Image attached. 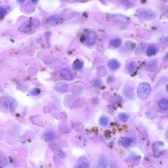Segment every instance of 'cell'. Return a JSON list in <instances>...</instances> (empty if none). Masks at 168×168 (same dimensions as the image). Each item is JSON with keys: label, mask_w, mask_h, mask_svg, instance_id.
<instances>
[{"label": "cell", "mask_w": 168, "mask_h": 168, "mask_svg": "<svg viewBox=\"0 0 168 168\" xmlns=\"http://www.w3.org/2000/svg\"><path fill=\"white\" fill-rule=\"evenodd\" d=\"M151 91V86L147 82H141L138 86L137 91V94L139 97L142 100H146Z\"/></svg>", "instance_id": "obj_1"}, {"label": "cell", "mask_w": 168, "mask_h": 168, "mask_svg": "<svg viewBox=\"0 0 168 168\" xmlns=\"http://www.w3.org/2000/svg\"><path fill=\"white\" fill-rule=\"evenodd\" d=\"M40 22L37 19H32L24 24L19 29V31L21 33H28L31 32L40 25Z\"/></svg>", "instance_id": "obj_2"}, {"label": "cell", "mask_w": 168, "mask_h": 168, "mask_svg": "<svg viewBox=\"0 0 168 168\" xmlns=\"http://www.w3.org/2000/svg\"><path fill=\"white\" fill-rule=\"evenodd\" d=\"M136 15L139 19L145 20H153L156 16L155 12L146 8H141L138 10Z\"/></svg>", "instance_id": "obj_3"}, {"label": "cell", "mask_w": 168, "mask_h": 168, "mask_svg": "<svg viewBox=\"0 0 168 168\" xmlns=\"http://www.w3.org/2000/svg\"><path fill=\"white\" fill-rule=\"evenodd\" d=\"M154 157L158 158L165 152L164 143L162 141H157L153 142L152 146Z\"/></svg>", "instance_id": "obj_4"}, {"label": "cell", "mask_w": 168, "mask_h": 168, "mask_svg": "<svg viewBox=\"0 0 168 168\" xmlns=\"http://www.w3.org/2000/svg\"><path fill=\"white\" fill-rule=\"evenodd\" d=\"M63 21V17L61 16H52L46 21V22L49 25L56 26L62 24Z\"/></svg>", "instance_id": "obj_5"}, {"label": "cell", "mask_w": 168, "mask_h": 168, "mask_svg": "<svg viewBox=\"0 0 168 168\" xmlns=\"http://www.w3.org/2000/svg\"><path fill=\"white\" fill-rule=\"evenodd\" d=\"M139 141L143 148L145 149L148 147L149 141L147 133L146 131H143L140 134Z\"/></svg>", "instance_id": "obj_6"}, {"label": "cell", "mask_w": 168, "mask_h": 168, "mask_svg": "<svg viewBox=\"0 0 168 168\" xmlns=\"http://www.w3.org/2000/svg\"><path fill=\"white\" fill-rule=\"evenodd\" d=\"M98 38L97 34L93 31L89 32L86 37L87 44L89 45H93L96 43Z\"/></svg>", "instance_id": "obj_7"}, {"label": "cell", "mask_w": 168, "mask_h": 168, "mask_svg": "<svg viewBox=\"0 0 168 168\" xmlns=\"http://www.w3.org/2000/svg\"><path fill=\"white\" fill-rule=\"evenodd\" d=\"M110 18L114 21L119 22H127L128 21V19L127 17L120 15H115L111 16Z\"/></svg>", "instance_id": "obj_8"}, {"label": "cell", "mask_w": 168, "mask_h": 168, "mask_svg": "<svg viewBox=\"0 0 168 168\" xmlns=\"http://www.w3.org/2000/svg\"><path fill=\"white\" fill-rule=\"evenodd\" d=\"M108 67L112 70H116L120 67V64L116 59H112L108 64Z\"/></svg>", "instance_id": "obj_9"}, {"label": "cell", "mask_w": 168, "mask_h": 168, "mask_svg": "<svg viewBox=\"0 0 168 168\" xmlns=\"http://www.w3.org/2000/svg\"><path fill=\"white\" fill-rule=\"evenodd\" d=\"M159 109L162 111L167 110L168 109V101L166 99H162L158 102Z\"/></svg>", "instance_id": "obj_10"}, {"label": "cell", "mask_w": 168, "mask_h": 168, "mask_svg": "<svg viewBox=\"0 0 168 168\" xmlns=\"http://www.w3.org/2000/svg\"><path fill=\"white\" fill-rule=\"evenodd\" d=\"M61 75L65 80L70 81L73 79L72 74L68 69H63L61 71Z\"/></svg>", "instance_id": "obj_11"}, {"label": "cell", "mask_w": 168, "mask_h": 168, "mask_svg": "<svg viewBox=\"0 0 168 168\" xmlns=\"http://www.w3.org/2000/svg\"><path fill=\"white\" fill-rule=\"evenodd\" d=\"M107 166L106 159L103 155H100L99 157V162L98 167L106 168Z\"/></svg>", "instance_id": "obj_12"}, {"label": "cell", "mask_w": 168, "mask_h": 168, "mask_svg": "<svg viewBox=\"0 0 168 168\" xmlns=\"http://www.w3.org/2000/svg\"><path fill=\"white\" fill-rule=\"evenodd\" d=\"M132 142L131 139L128 137H124L122 141V144L123 146L125 147H129Z\"/></svg>", "instance_id": "obj_13"}, {"label": "cell", "mask_w": 168, "mask_h": 168, "mask_svg": "<svg viewBox=\"0 0 168 168\" xmlns=\"http://www.w3.org/2000/svg\"><path fill=\"white\" fill-rule=\"evenodd\" d=\"M136 65L134 62H131L127 67V70L130 72H133L136 69Z\"/></svg>", "instance_id": "obj_14"}, {"label": "cell", "mask_w": 168, "mask_h": 168, "mask_svg": "<svg viewBox=\"0 0 168 168\" xmlns=\"http://www.w3.org/2000/svg\"><path fill=\"white\" fill-rule=\"evenodd\" d=\"M157 49L155 47L153 46L150 47L147 50V55L149 57L151 56L154 55Z\"/></svg>", "instance_id": "obj_15"}, {"label": "cell", "mask_w": 168, "mask_h": 168, "mask_svg": "<svg viewBox=\"0 0 168 168\" xmlns=\"http://www.w3.org/2000/svg\"><path fill=\"white\" fill-rule=\"evenodd\" d=\"M109 122V119L107 117L104 116L101 117L100 119V124L104 127L107 126Z\"/></svg>", "instance_id": "obj_16"}, {"label": "cell", "mask_w": 168, "mask_h": 168, "mask_svg": "<svg viewBox=\"0 0 168 168\" xmlns=\"http://www.w3.org/2000/svg\"><path fill=\"white\" fill-rule=\"evenodd\" d=\"M118 117L121 121L125 122L128 120L129 118V116L127 114L121 113L119 114Z\"/></svg>", "instance_id": "obj_17"}, {"label": "cell", "mask_w": 168, "mask_h": 168, "mask_svg": "<svg viewBox=\"0 0 168 168\" xmlns=\"http://www.w3.org/2000/svg\"><path fill=\"white\" fill-rule=\"evenodd\" d=\"M110 43L113 46L115 47H118L121 45L122 42L120 40L116 39L111 40Z\"/></svg>", "instance_id": "obj_18"}, {"label": "cell", "mask_w": 168, "mask_h": 168, "mask_svg": "<svg viewBox=\"0 0 168 168\" xmlns=\"http://www.w3.org/2000/svg\"><path fill=\"white\" fill-rule=\"evenodd\" d=\"M83 65L82 62L80 61L77 62L75 64L74 68L77 70H80L83 67Z\"/></svg>", "instance_id": "obj_19"}, {"label": "cell", "mask_w": 168, "mask_h": 168, "mask_svg": "<svg viewBox=\"0 0 168 168\" xmlns=\"http://www.w3.org/2000/svg\"><path fill=\"white\" fill-rule=\"evenodd\" d=\"M135 0H121L122 2L126 5H129L133 4Z\"/></svg>", "instance_id": "obj_20"}, {"label": "cell", "mask_w": 168, "mask_h": 168, "mask_svg": "<svg viewBox=\"0 0 168 168\" xmlns=\"http://www.w3.org/2000/svg\"><path fill=\"white\" fill-rule=\"evenodd\" d=\"M7 13V11L2 7H0V17H4Z\"/></svg>", "instance_id": "obj_21"}, {"label": "cell", "mask_w": 168, "mask_h": 168, "mask_svg": "<svg viewBox=\"0 0 168 168\" xmlns=\"http://www.w3.org/2000/svg\"><path fill=\"white\" fill-rule=\"evenodd\" d=\"M54 134L52 133H50L48 134L47 136L46 140L47 141H51L54 138Z\"/></svg>", "instance_id": "obj_22"}, {"label": "cell", "mask_w": 168, "mask_h": 168, "mask_svg": "<svg viewBox=\"0 0 168 168\" xmlns=\"http://www.w3.org/2000/svg\"><path fill=\"white\" fill-rule=\"evenodd\" d=\"M162 13L165 16L168 17V8L167 7H164L162 8Z\"/></svg>", "instance_id": "obj_23"}, {"label": "cell", "mask_w": 168, "mask_h": 168, "mask_svg": "<svg viewBox=\"0 0 168 168\" xmlns=\"http://www.w3.org/2000/svg\"><path fill=\"white\" fill-rule=\"evenodd\" d=\"M40 90L38 88L34 89L31 92V94L33 95H37L40 94Z\"/></svg>", "instance_id": "obj_24"}, {"label": "cell", "mask_w": 168, "mask_h": 168, "mask_svg": "<svg viewBox=\"0 0 168 168\" xmlns=\"http://www.w3.org/2000/svg\"><path fill=\"white\" fill-rule=\"evenodd\" d=\"M76 1L79 2H85L90 1V0H76Z\"/></svg>", "instance_id": "obj_25"}, {"label": "cell", "mask_w": 168, "mask_h": 168, "mask_svg": "<svg viewBox=\"0 0 168 168\" xmlns=\"http://www.w3.org/2000/svg\"><path fill=\"white\" fill-rule=\"evenodd\" d=\"M18 2L20 3H22L26 1V0H17Z\"/></svg>", "instance_id": "obj_26"}, {"label": "cell", "mask_w": 168, "mask_h": 168, "mask_svg": "<svg viewBox=\"0 0 168 168\" xmlns=\"http://www.w3.org/2000/svg\"><path fill=\"white\" fill-rule=\"evenodd\" d=\"M31 1L34 3H37L39 0H31Z\"/></svg>", "instance_id": "obj_27"}]
</instances>
